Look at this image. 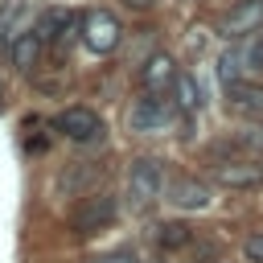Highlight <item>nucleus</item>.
I'll return each mask as SVG.
<instances>
[{
  "label": "nucleus",
  "instance_id": "nucleus-15",
  "mask_svg": "<svg viewBox=\"0 0 263 263\" xmlns=\"http://www.w3.org/2000/svg\"><path fill=\"white\" fill-rule=\"evenodd\" d=\"M16 12H21V0H4V12H0V37L12 45V21H16Z\"/></svg>",
  "mask_w": 263,
  "mask_h": 263
},
{
  "label": "nucleus",
  "instance_id": "nucleus-16",
  "mask_svg": "<svg viewBox=\"0 0 263 263\" xmlns=\"http://www.w3.org/2000/svg\"><path fill=\"white\" fill-rule=\"evenodd\" d=\"M234 144H238V148H259V152H263V127H242V132L234 136Z\"/></svg>",
  "mask_w": 263,
  "mask_h": 263
},
{
  "label": "nucleus",
  "instance_id": "nucleus-21",
  "mask_svg": "<svg viewBox=\"0 0 263 263\" xmlns=\"http://www.w3.org/2000/svg\"><path fill=\"white\" fill-rule=\"evenodd\" d=\"M255 58H259V62H263V45H259V53H255Z\"/></svg>",
  "mask_w": 263,
  "mask_h": 263
},
{
  "label": "nucleus",
  "instance_id": "nucleus-20",
  "mask_svg": "<svg viewBox=\"0 0 263 263\" xmlns=\"http://www.w3.org/2000/svg\"><path fill=\"white\" fill-rule=\"evenodd\" d=\"M0 111H4V82H0Z\"/></svg>",
  "mask_w": 263,
  "mask_h": 263
},
{
  "label": "nucleus",
  "instance_id": "nucleus-11",
  "mask_svg": "<svg viewBox=\"0 0 263 263\" xmlns=\"http://www.w3.org/2000/svg\"><path fill=\"white\" fill-rule=\"evenodd\" d=\"M140 82L156 95V90H164L168 82H177V66H173V58L168 53H152L148 62H144V70H140Z\"/></svg>",
  "mask_w": 263,
  "mask_h": 263
},
{
  "label": "nucleus",
  "instance_id": "nucleus-12",
  "mask_svg": "<svg viewBox=\"0 0 263 263\" xmlns=\"http://www.w3.org/2000/svg\"><path fill=\"white\" fill-rule=\"evenodd\" d=\"M226 95H230V103H238V107H251V111H263V86H259V82H247V78H234V82L226 86Z\"/></svg>",
  "mask_w": 263,
  "mask_h": 263
},
{
  "label": "nucleus",
  "instance_id": "nucleus-6",
  "mask_svg": "<svg viewBox=\"0 0 263 263\" xmlns=\"http://www.w3.org/2000/svg\"><path fill=\"white\" fill-rule=\"evenodd\" d=\"M164 197L177 205V210H205L210 205V185L197 181V177H173Z\"/></svg>",
  "mask_w": 263,
  "mask_h": 263
},
{
  "label": "nucleus",
  "instance_id": "nucleus-8",
  "mask_svg": "<svg viewBox=\"0 0 263 263\" xmlns=\"http://www.w3.org/2000/svg\"><path fill=\"white\" fill-rule=\"evenodd\" d=\"M263 25V0H238L226 16H222V33L226 37H242V33H251V29H259Z\"/></svg>",
  "mask_w": 263,
  "mask_h": 263
},
{
  "label": "nucleus",
  "instance_id": "nucleus-1",
  "mask_svg": "<svg viewBox=\"0 0 263 263\" xmlns=\"http://www.w3.org/2000/svg\"><path fill=\"white\" fill-rule=\"evenodd\" d=\"M160 189H164V168H160V160L156 156H136L132 164H127V197H132V205H152L156 197H160Z\"/></svg>",
  "mask_w": 263,
  "mask_h": 263
},
{
  "label": "nucleus",
  "instance_id": "nucleus-2",
  "mask_svg": "<svg viewBox=\"0 0 263 263\" xmlns=\"http://www.w3.org/2000/svg\"><path fill=\"white\" fill-rule=\"evenodd\" d=\"M115 214H119V201L111 193H90V197H82L74 205L70 226H74V234H99V230H107L115 222Z\"/></svg>",
  "mask_w": 263,
  "mask_h": 263
},
{
  "label": "nucleus",
  "instance_id": "nucleus-10",
  "mask_svg": "<svg viewBox=\"0 0 263 263\" xmlns=\"http://www.w3.org/2000/svg\"><path fill=\"white\" fill-rule=\"evenodd\" d=\"M41 45H45V41L37 37V29H29V33H16V37H12V45H8V58H12V66L29 74V70L41 62Z\"/></svg>",
  "mask_w": 263,
  "mask_h": 263
},
{
  "label": "nucleus",
  "instance_id": "nucleus-9",
  "mask_svg": "<svg viewBox=\"0 0 263 263\" xmlns=\"http://www.w3.org/2000/svg\"><path fill=\"white\" fill-rule=\"evenodd\" d=\"M74 25H78L74 12H66V8H49V12L41 16V25H37V37H41V41H58V45H66L70 33H74Z\"/></svg>",
  "mask_w": 263,
  "mask_h": 263
},
{
  "label": "nucleus",
  "instance_id": "nucleus-13",
  "mask_svg": "<svg viewBox=\"0 0 263 263\" xmlns=\"http://www.w3.org/2000/svg\"><path fill=\"white\" fill-rule=\"evenodd\" d=\"M156 242H160L164 251H177V247H189V242H193V230H189L185 222H160V226H156Z\"/></svg>",
  "mask_w": 263,
  "mask_h": 263
},
{
  "label": "nucleus",
  "instance_id": "nucleus-7",
  "mask_svg": "<svg viewBox=\"0 0 263 263\" xmlns=\"http://www.w3.org/2000/svg\"><path fill=\"white\" fill-rule=\"evenodd\" d=\"M214 181L226 189H255V185H263V164L226 160V164H214Z\"/></svg>",
  "mask_w": 263,
  "mask_h": 263
},
{
  "label": "nucleus",
  "instance_id": "nucleus-5",
  "mask_svg": "<svg viewBox=\"0 0 263 263\" xmlns=\"http://www.w3.org/2000/svg\"><path fill=\"white\" fill-rule=\"evenodd\" d=\"M53 127H58L62 136L78 140V144H90V140L103 136V119H99L90 107H66V111L53 119Z\"/></svg>",
  "mask_w": 263,
  "mask_h": 263
},
{
  "label": "nucleus",
  "instance_id": "nucleus-3",
  "mask_svg": "<svg viewBox=\"0 0 263 263\" xmlns=\"http://www.w3.org/2000/svg\"><path fill=\"white\" fill-rule=\"evenodd\" d=\"M119 37H123V29H119L115 12H107V8L86 12V21H82V41H86V49H95V53H111V49L119 45Z\"/></svg>",
  "mask_w": 263,
  "mask_h": 263
},
{
  "label": "nucleus",
  "instance_id": "nucleus-18",
  "mask_svg": "<svg viewBox=\"0 0 263 263\" xmlns=\"http://www.w3.org/2000/svg\"><path fill=\"white\" fill-rule=\"evenodd\" d=\"M90 263H136L127 251H119V255H103V259H90Z\"/></svg>",
  "mask_w": 263,
  "mask_h": 263
},
{
  "label": "nucleus",
  "instance_id": "nucleus-17",
  "mask_svg": "<svg viewBox=\"0 0 263 263\" xmlns=\"http://www.w3.org/2000/svg\"><path fill=\"white\" fill-rule=\"evenodd\" d=\"M242 255H247L251 263H263V234H251V238L242 242Z\"/></svg>",
  "mask_w": 263,
  "mask_h": 263
},
{
  "label": "nucleus",
  "instance_id": "nucleus-22",
  "mask_svg": "<svg viewBox=\"0 0 263 263\" xmlns=\"http://www.w3.org/2000/svg\"><path fill=\"white\" fill-rule=\"evenodd\" d=\"M152 263H160V259H152Z\"/></svg>",
  "mask_w": 263,
  "mask_h": 263
},
{
  "label": "nucleus",
  "instance_id": "nucleus-14",
  "mask_svg": "<svg viewBox=\"0 0 263 263\" xmlns=\"http://www.w3.org/2000/svg\"><path fill=\"white\" fill-rule=\"evenodd\" d=\"M173 90H177V107H181V111H197V107H201V90H197L193 74H177Z\"/></svg>",
  "mask_w": 263,
  "mask_h": 263
},
{
  "label": "nucleus",
  "instance_id": "nucleus-4",
  "mask_svg": "<svg viewBox=\"0 0 263 263\" xmlns=\"http://www.w3.org/2000/svg\"><path fill=\"white\" fill-rule=\"evenodd\" d=\"M127 119H132V132H164L168 119H173V103L148 90V95L136 99V107H132Z\"/></svg>",
  "mask_w": 263,
  "mask_h": 263
},
{
  "label": "nucleus",
  "instance_id": "nucleus-19",
  "mask_svg": "<svg viewBox=\"0 0 263 263\" xmlns=\"http://www.w3.org/2000/svg\"><path fill=\"white\" fill-rule=\"evenodd\" d=\"M127 8H136V12H144V8H152V0H123Z\"/></svg>",
  "mask_w": 263,
  "mask_h": 263
}]
</instances>
